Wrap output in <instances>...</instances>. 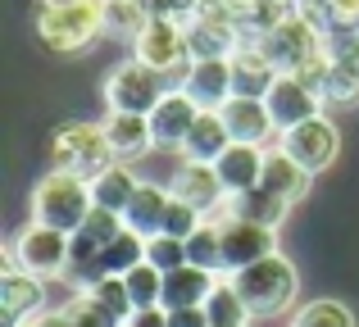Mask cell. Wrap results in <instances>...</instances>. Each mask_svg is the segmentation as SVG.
I'll return each mask as SVG.
<instances>
[{
	"mask_svg": "<svg viewBox=\"0 0 359 327\" xmlns=\"http://www.w3.org/2000/svg\"><path fill=\"white\" fill-rule=\"evenodd\" d=\"M36 36L60 55L87 50L105 36V0H46L36 14Z\"/></svg>",
	"mask_w": 359,
	"mask_h": 327,
	"instance_id": "1",
	"label": "cell"
},
{
	"mask_svg": "<svg viewBox=\"0 0 359 327\" xmlns=\"http://www.w3.org/2000/svg\"><path fill=\"white\" fill-rule=\"evenodd\" d=\"M228 282L237 286V295L245 300L250 319H278V314H287L291 300H296V291H300L296 264H291V259H282V255H264L259 264L232 273Z\"/></svg>",
	"mask_w": 359,
	"mask_h": 327,
	"instance_id": "2",
	"label": "cell"
},
{
	"mask_svg": "<svg viewBox=\"0 0 359 327\" xmlns=\"http://www.w3.org/2000/svg\"><path fill=\"white\" fill-rule=\"evenodd\" d=\"M91 209H96V200H91V177L50 168V173L32 186V218L46 223V228L69 232V237L87 223Z\"/></svg>",
	"mask_w": 359,
	"mask_h": 327,
	"instance_id": "3",
	"label": "cell"
},
{
	"mask_svg": "<svg viewBox=\"0 0 359 327\" xmlns=\"http://www.w3.org/2000/svg\"><path fill=\"white\" fill-rule=\"evenodd\" d=\"M114 164V146H109L105 123H64L50 141V168L78 177H96L100 168Z\"/></svg>",
	"mask_w": 359,
	"mask_h": 327,
	"instance_id": "4",
	"label": "cell"
},
{
	"mask_svg": "<svg viewBox=\"0 0 359 327\" xmlns=\"http://www.w3.org/2000/svg\"><path fill=\"white\" fill-rule=\"evenodd\" d=\"M14 259H18L23 273L41 277V282H46V277H64V273H69V259H73V237L32 218L14 237Z\"/></svg>",
	"mask_w": 359,
	"mask_h": 327,
	"instance_id": "5",
	"label": "cell"
},
{
	"mask_svg": "<svg viewBox=\"0 0 359 327\" xmlns=\"http://www.w3.org/2000/svg\"><path fill=\"white\" fill-rule=\"evenodd\" d=\"M164 73L146 69L141 60H123L118 69H109L105 78V100L114 114H150L164 100Z\"/></svg>",
	"mask_w": 359,
	"mask_h": 327,
	"instance_id": "6",
	"label": "cell"
},
{
	"mask_svg": "<svg viewBox=\"0 0 359 327\" xmlns=\"http://www.w3.org/2000/svg\"><path fill=\"white\" fill-rule=\"evenodd\" d=\"M214 223H219V237H223V277L259 264L264 255H278V228L237 218V214H214Z\"/></svg>",
	"mask_w": 359,
	"mask_h": 327,
	"instance_id": "7",
	"label": "cell"
},
{
	"mask_svg": "<svg viewBox=\"0 0 359 327\" xmlns=\"http://www.w3.org/2000/svg\"><path fill=\"white\" fill-rule=\"evenodd\" d=\"M259 50L278 64V73H296L305 60H314V55L323 50V32H318L314 23H305V18L291 9L278 27H269V32L259 36Z\"/></svg>",
	"mask_w": 359,
	"mask_h": 327,
	"instance_id": "8",
	"label": "cell"
},
{
	"mask_svg": "<svg viewBox=\"0 0 359 327\" xmlns=\"http://www.w3.org/2000/svg\"><path fill=\"white\" fill-rule=\"evenodd\" d=\"M132 60H141L155 73H168V69H177V64H191L187 23H177V18H150V23L141 27V36L132 41Z\"/></svg>",
	"mask_w": 359,
	"mask_h": 327,
	"instance_id": "9",
	"label": "cell"
},
{
	"mask_svg": "<svg viewBox=\"0 0 359 327\" xmlns=\"http://www.w3.org/2000/svg\"><path fill=\"white\" fill-rule=\"evenodd\" d=\"M278 146L291 155L296 164H305L309 173H323L327 164L337 160V151H341V132H337L332 118H305V123L287 127V132L278 137Z\"/></svg>",
	"mask_w": 359,
	"mask_h": 327,
	"instance_id": "10",
	"label": "cell"
},
{
	"mask_svg": "<svg viewBox=\"0 0 359 327\" xmlns=\"http://www.w3.org/2000/svg\"><path fill=\"white\" fill-rule=\"evenodd\" d=\"M264 105H269L273 123H278V137L287 132V127L305 123V118H318V114H323V96H318L314 87H305L296 73H282V78L273 82V91L264 96Z\"/></svg>",
	"mask_w": 359,
	"mask_h": 327,
	"instance_id": "11",
	"label": "cell"
},
{
	"mask_svg": "<svg viewBox=\"0 0 359 327\" xmlns=\"http://www.w3.org/2000/svg\"><path fill=\"white\" fill-rule=\"evenodd\" d=\"M196 118H201V105L177 87L150 109V137H155V146H164V151H182V141L196 127Z\"/></svg>",
	"mask_w": 359,
	"mask_h": 327,
	"instance_id": "12",
	"label": "cell"
},
{
	"mask_svg": "<svg viewBox=\"0 0 359 327\" xmlns=\"http://www.w3.org/2000/svg\"><path fill=\"white\" fill-rule=\"evenodd\" d=\"M187 46H191V60H232L245 46V36L232 18L196 14L191 23H187Z\"/></svg>",
	"mask_w": 359,
	"mask_h": 327,
	"instance_id": "13",
	"label": "cell"
},
{
	"mask_svg": "<svg viewBox=\"0 0 359 327\" xmlns=\"http://www.w3.org/2000/svg\"><path fill=\"white\" fill-rule=\"evenodd\" d=\"M182 91L201 109H223L237 91H232V60H191L182 73Z\"/></svg>",
	"mask_w": 359,
	"mask_h": 327,
	"instance_id": "14",
	"label": "cell"
},
{
	"mask_svg": "<svg viewBox=\"0 0 359 327\" xmlns=\"http://www.w3.org/2000/svg\"><path fill=\"white\" fill-rule=\"evenodd\" d=\"M168 191H173L177 200L196 204L201 214H223V204H228V191H223V182H219V168L196 164V160H182V168H177V177H173Z\"/></svg>",
	"mask_w": 359,
	"mask_h": 327,
	"instance_id": "15",
	"label": "cell"
},
{
	"mask_svg": "<svg viewBox=\"0 0 359 327\" xmlns=\"http://www.w3.org/2000/svg\"><path fill=\"white\" fill-rule=\"evenodd\" d=\"M264 160H269V146L232 141L228 151L214 160L223 191H228V195H241V191H250V186H259V182H264Z\"/></svg>",
	"mask_w": 359,
	"mask_h": 327,
	"instance_id": "16",
	"label": "cell"
},
{
	"mask_svg": "<svg viewBox=\"0 0 359 327\" xmlns=\"http://www.w3.org/2000/svg\"><path fill=\"white\" fill-rule=\"evenodd\" d=\"M46 305V286L41 277L23 273V268H9L0 277V314H5V327H23L27 319H36Z\"/></svg>",
	"mask_w": 359,
	"mask_h": 327,
	"instance_id": "17",
	"label": "cell"
},
{
	"mask_svg": "<svg viewBox=\"0 0 359 327\" xmlns=\"http://www.w3.org/2000/svg\"><path fill=\"white\" fill-rule=\"evenodd\" d=\"M223 282V273H210L201 264H182L173 273H164V309H196L214 295V286Z\"/></svg>",
	"mask_w": 359,
	"mask_h": 327,
	"instance_id": "18",
	"label": "cell"
},
{
	"mask_svg": "<svg viewBox=\"0 0 359 327\" xmlns=\"http://www.w3.org/2000/svg\"><path fill=\"white\" fill-rule=\"evenodd\" d=\"M278 64L259 50V41H245L237 55H232V91L237 96H250V100H264L278 82Z\"/></svg>",
	"mask_w": 359,
	"mask_h": 327,
	"instance_id": "19",
	"label": "cell"
},
{
	"mask_svg": "<svg viewBox=\"0 0 359 327\" xmlns=\"http://www.w3.org/2000/svg\"><path fill=\"white\" fill-rule=\"evenodd\" d=\"M223 123H228L232 141H250V146H264L269 137H278V123H273L269 105L264 100H250V96H232L228 105L219 109Z\"/></svg>",
	"mask_w": 359,
	"mask_h": 327,
	"instance_id": "20",
	"label": "cell"
},
{
	"mask_svg": "<svg viewBox=\"0 0 359 327\" xmlns=\"http://www.w3.org/2000/svg\"><path fill=\"white\" fill-rule=\"evenodd\" d=\"M168 200H173V191H164V186H150L141 182L137 195L128 200V209H123V228L141 232V237H159L164 232V214H168Z\"/></svg>",
	"mask_w": 359,
	"mask_h": 327,
	"instance_id": "21",
	"label": "cell"
},
{
	"mask_svg": "<svg viewBox=\"0 0 359 327\" xmlns=\"http://www.w3.org/2000/svg\"><path fill=\"white\" fill-rule=\"evenodd\" d=\"M228 146H232V132H228V123H223V114H219V109H201L196 127L187 132V141H182V160L214 164Z\"/></svg>",
	"mask_w": 359,
	"mask_h": 327,
	"instance_id": "22",
	"label": "cell"
},
{
	"mask_svg": "<svg viewBox=\"0 0 359 327\" xmlns=\"http://www.w3.org/2000/svg\"><path fill=\"white\" fill-rule=\"evenodd\" d=\"M309 177H314V173H309L305 164H296V160H291V155L278 146V151H269V160H264V182H259V186H269L273 195H282V200L296 204V200H305Z\"/></svg>",
	"mask_w": 359,
	"mask_h": 327,
	"instance_id": "23",
	"label": "cell"
},
{
	"mask_svg": "<svg viewBox=\"0 0 359 327\" xmlns=\"http://www.w3.org/2000/svg\"><path fill=\"white\" fill-rule=\"evenodd\" d=\"M223 214H237V218L264 223V228H282V218L291 214V200L273 195L269 186H250V191H241V195H228Z\"/></svg>",
	"mask_w": 359,
	"mask_h": 327,
	"instance_id": "24",
	"label": "cell"
},
{
	"mask_svg": "<svg viewBox=\"0 0 359 327\" xmlns=\"http://www.w3.org/2000/svg\"><path fill=\"white\" fill-rule=\"evenodd\" d=\"M105 132H109V146H114V160H137L155 146L150 137V114H114L109 109L105 118Z\"/></svg>",
	"mask_w": 359,
	"mask_h": 327,
	"instance_id": "25",
	"label": "cell"
},
{
	"mask_svg": "<svg viewBox=\"0 0 359 327\" xmlns=\"http://www.w3.org/2000/svg\"><path fill=\"white\" fill-rule=\"evenodd\" d=\"M137 177H132V168L123 164V160H114L109 168H100L96 177H91V200L100 204V209H114V214H123L128 209V200L137 195Z\"/></svg>",
	"mask_w": 359,
	"mask_h": 327,
	"instance_id": "26",
	"label": "cell"
},
{
	"mask_svg": "<svg viewBox=\"0 0 359 327\" xmlns=\"http://www.w3.org/2000/svg\"><path fill=\"white\" fill-rule=\"evenodd\" d=\"M137 264H146V237H141V232H132V228H123L118 237L100 250L96 273L100 277H128Z\"/></svg>",
	"mask_w": 359,
	"mask_h": 327,
	"instance_id": "27",
	"label": "cell"
},
{
	"mask_svg": "<svg viewBox=\"0 0 359 327\" xmlns=\"http://www.w3.org/2000/svg\"><path fill=\"white\" fill-rule=\"evenodd\" d=\"M205 314H210L214 327H245L250 323V309H245V300L237 295V286L223 277L219 286H214V295L205 300Z\"/></svg>",
	"mask_w": 359,
	"mask_h": 327,
	"instance_id": "28",
	"label": "cell"
},
{
	"mask_svg": "<svg viewBox=\"0 0 359 327\" xmlns=\"http://www.w3.org/2000/svg\"><path fill=\"white\" fill-rule=\"evenodd\" d=\"M87 295H91V300H96V305H100V309H105L118 327L128 323L132 314H137V305H132L128 282H123V277H96V282L87 286Z\"/></svg>",
	"mask_w": 359,
	"mask_h": 327,
	"instance_id": "29",
	"label": "cell"
},
{
	"mask_svg": "<svg viewBox=\"0 0 359 327\" xmlns=\"http://www.w3.org/2000/svg\"><path fill=\"white\" fill-rule=\"evenodd\" d=\"M146 23H150V9L141 5V0H105V32L109 36H128V41H137Z\"/></svg>",
	"mask_w": 359,
	"mask_h": 327,
	"instance_id": "30",
	"label": "cell"
},
{
	"mask_svg": "<svg viewBox=\"0 0 359 327\" xmlns=\"http://www.w3.org/2000/svg\"><path fill=\"white\" fill-rule=\"evenodd\" d=\"M187 264H201L210 273H223V237L219 223H201V228L187 237Z\"/></svg>",
	"mask_w": 359,
	"mask_h": 327,
	"instance_id": "31",
	"label": "cell"
},
{
	"mask_svg": "<svg viewBox=\"0 0 359 327\" xmlns=\"http://www.w3.org/2000/svg\"><path fill=\"white\" fill-rule=\"evenodd\" d=\"M123 282H128V295H132L137 309H155V305L164 300V273H159L150 259H146V264H137Z\"/></svg>",
	"mask_w": 359,
	"mask_h": 327,
	"instance_id": "32",
	"label": "cell"
},
{
	"mask_svg": "<svg viewBox=\"0 0 359 327\" xmlns=\"http://www.w3.org/2000/svg\"><path fill=\"white\" fill-rule=\"evenodd\" d=\"M323 105H359V64L332 60L323 78Z\"/></svg>",
	"mask_w": 359,
	"mask_h": 327,
	"instance_id": "33",
	"label": "cell"
},
{
	"mask_svg": "<svg viewBox=\"0 0 359 327\" xmlns=\"http://www.w3.org/2000/svg\"><path fill=\"white\" fill-rule=\"evenodd\" d=\"M291 327H355V314L341 300H309Z\"/></svg>",
	"mask_w": 359,
	"mask_h": 327,
	"instance_id": "34",
	"label": "cell"
},
{
	"mask_svg": "<svg viewBox=\"0 0 359 327\" xmlns=\"http://www.w3.org/2000/svg\"><path fill=\"white\" fill-rule=\"evenodd\" d=\"M146 259L159 268V273H173V268H182L187 264V241H177V237H150L146 241Z\"/></svg>",
	"mask_w": 359,
	"mask_h": 327,
	"instance_id": "35",
	"label": "cell"
},
{
	"mask_svg": "<svg viewBox=\"0 0 359 327\" xmlns=\"http://www.w3.org/2000/svg\"><path fill=\"white\" fill-rule=\"evenodd\" d=\"M205 223V214L196 209V204H187V200H168V214H164V237H177V241H187L196 228Z\"/></svg>",
	"mask_w": 359,
	"mask_h": 327,
	"instance_id": "36",
	"label": "cell"
},
{
	"mask_svg": "<svg viewBox=\"0 0 359 327\" xmlns=\"http://www.w3.org/2000/svg\"><path fill=\"white\" fill-rule=\"evenodd\" d=\"M64 319H69L73 327H118V323L109 319V314L100 309L96 300H91L87 291H78V295H73L69 305H64Z\"/></svg>",
	"mask_w": 359,
	"mask_h": 327,
	"instance_id": "37",
	"label": "cell"
},
{
	"mask_svg": "<svg viewBox=\"0 0 359 327\" xmlns=\"http://www.w3.org/2000/svg\"><path fill=\"white\" fill-rule=\"evenodd\" d=\"M150 9V18H177V23H191L201 14V0H141Z\"/></svg>",
	"mask_w": 359,
	"mask_h": 327,
	"instance_id": "38",
	"label": "cell"
},
{
	"mask_svg": "<svg viewBox=\"0 0 359 327\" xmlns=\"http://www.w3.org/2000/svg\"><path fill=\"white\" fill-rule=\"evenodd\" d=\"M296 5V14L305 18V23H314L318 32L327 36V27H332V0H291Z\"/></svg>",
	"mask_w": 359,
	"mask_h": 327,
	"instance_id": "39",
	"label": "cell"
},
{
	"mask_svg": "<svg viewBox=\"0 0 359 327\" xmlns=\"http://www.w3.org/2000/svg\"><path fill=\"white\" fill-rule=\"evenodd\" d=\"M168 327H214V323L205 305H196V309H168Z\"/></svg>",
	"mask_w": 359,
	"mask_h": 327,
	"instance_id": "40",
	"label": "cell"
},
{
	"mask_svg": "<svg viewBox=\"0 0 359 327\" xmlns=\"http://www.w3.org/2000/svg\"><path fill=\"white\" fill-rule=\"evenodd\" d=\"M332 27H359V0H332Z\"/></svg>",
	"mask_w": 359,
	"mask_h": 327,
	"instance_id": "41",
	"label": "cell"
},
{
	"mask_svg": "<svg viewBox=\"0 0 359 327\" xmlns=\"http://www.w3.org/2000/svg\"><path fill=\"white\" fill-rule=\"evenodd\" d=\"M123 327H168V309H164V305H155V309H137Z\"/></svg>",
	"mask_w": 359,
	"mask_h": 327,
	"instance_id": "42",
	"label": "cell"
},
{
	"mask_svg": "<svg viewBox=\"0 0 359 327\" xmlns=\"http://www.w3.org/2000/svg\"><path fill=\"white\" fill-rule=\"evenodd\" d=\"M23 327H73V323L64 319V309H50V314L41 309V314H36V319H27Z\"/></svg>",
	"mask_w": 359,
	"mask_h": 327,
	"instance_id": "43",
	"label": "cell"
},
{
	"mask_svg": "<svg viewBox=\"0 0 359 327\" xmlns=\"http://www.w3.org/2000/svg\"><path fill=\"white\" fill-rule=\"evenodd\" d=\"M245 327H250V323H245Z\"/></svg>",
	"mask_w": 359,
	"mask_h": 327,
	"instance_id": "44",
	"label": "cell"
}]
</instances>
